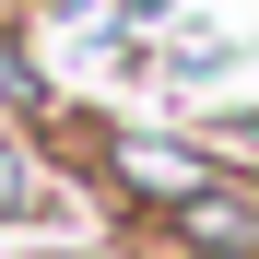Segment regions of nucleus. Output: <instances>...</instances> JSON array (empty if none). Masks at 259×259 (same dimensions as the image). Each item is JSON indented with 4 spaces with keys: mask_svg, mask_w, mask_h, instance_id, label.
<instances>
[{
    "mask_svg": "<svg viewBox=\"0 0 259 259\" xmlns=\"http://www.w3.org/2000/svg\"><path fill=\"white\" fill-rule=\"evenodd\" d=\"M12 200H24V153L0 142V212H12Z\"/></svg>",
    "mask_w": 259,
    "mask_h": 259,
    "instance_id": "nucleus-1",
    "label": "nucleus"
}]
</instances>
